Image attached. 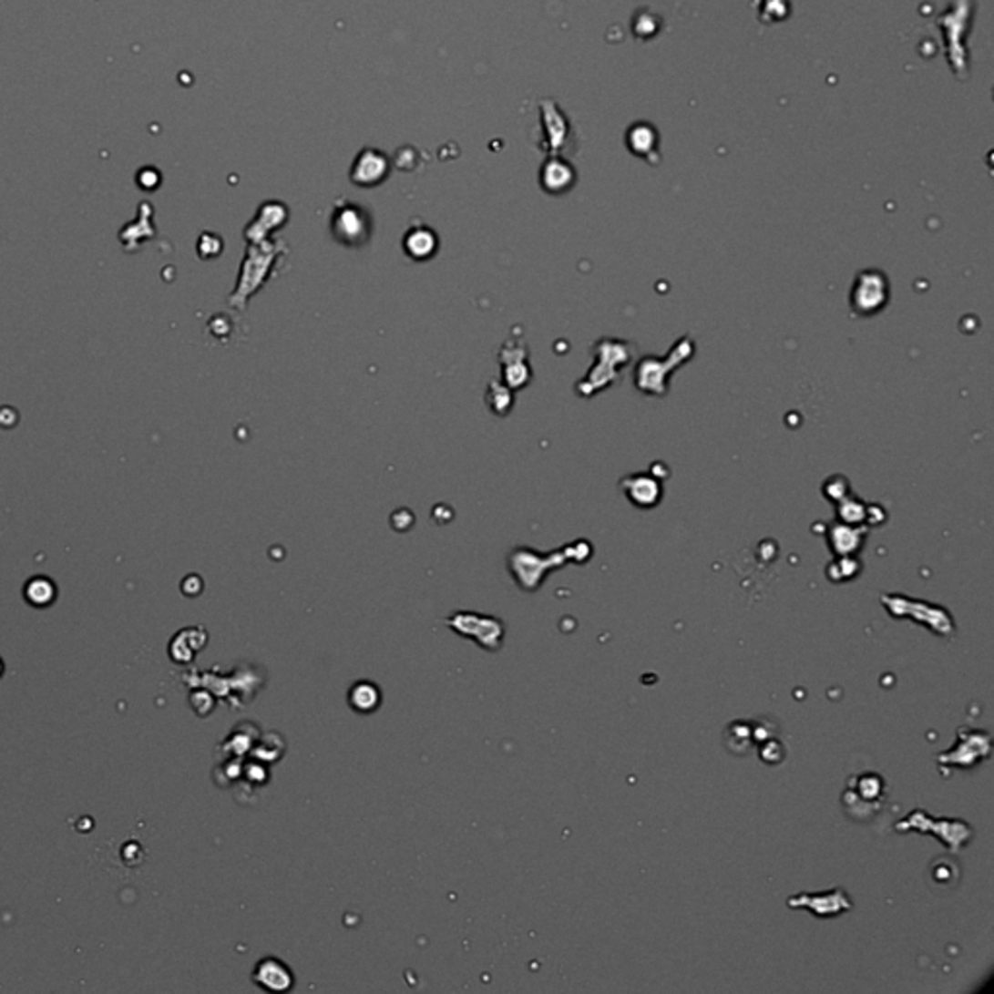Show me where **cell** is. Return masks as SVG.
<instances>
[{
    "label": "cell",
    "mask_w": 994,
    "mask_h": 994,
    "mask_svg": "<svg viewBox=\"0 0 994 994\" xmlns=\"http://www.w3.org/2000/svg\"><path fill=\"white\" fill-rule=\"evenodd\" d=\"M693 354H695L693 338L681 336L666 358H652V355H645V358L637 362L635 365V374H633L635 389L647 396H666L672 374L678 367L690 362L693 358Z\"/></svg>",
    "instance_id": "cell-1"
},
{
    "label": "cell",
    "mask_w": 994,
    "mask_h": 994,
    "mask_svg": "<svg viewBox=\"0 0 994 994\" xmlns=\"http://www.w3.org/2000/svg\"><path fill=\"white\" fill-rule=\"evenodd\" d=\"M597 362L589 369V374L577 384V391L581 396L589 398L602 389H608L618 381L620 374L633 362V344L626 340L602 338L595 344Z\"/></svg>",
    "instance_id": "cell-2"
},
{
    "label": "cell",
    "mask_w": 994,
    "mask_h": 994,
    "mask_svg": "<svg viewBox=\"0 0 994 994\" xmlns=\"http://www.w3.org/2000/svg\"><path fill=\"white\" fill-rule=\"evenodd\" d=\"M896 832H921V834H932L938 837L949 853L958 855L961 847L971 841L973 829L968 825V822L961 820H937L930 818L925 810H915L907 818L896 824Z\"/></svg>",
    "instance_id": "cell-3"
},
{
    "label": "cell",
    "mask_w": 994,
    "mask_h": 994,
    "mask_svg": "<svg viewBox=\"0 0 994 994\" xmlns=\"http://www.w3.org/2000/svg\"><path fill=\"white\" fill-rule=\"evenodd\" d=\"M882 602L886 610L894 618H911L917 624L927 626L930 631L938 633L940 637L954 635V620L938 604L913 600L901 595H884Z\"/></svg>",
    "instance_id": "cell-4"
},
{
    "label": "cell",
    "mask_w": 994,
    "mask_h": 994,
    "mask_svg": "<svg viewBox=\"0 0 994 994\" xmlns=\"http://www.w3.org/2000/svg\"><path fill=\"white\" fill-rule=\"evenodd\" d=\"M851 309L858 317L878 315L889 302V280L882 271L858 272L851 290Z\"/></svg>",
    "instance_id": "cell-5"
},
{
    "label": "cell",
    "mask_w": 994,
    "mask_h": 994,
    "mask_svg": "<svg viewBox=\"0 0 994 994\" xmlns=\"http://www.w3.org/2000/svg\"><path fill=\"white\" fill-rule=\"evenodd\" d=\"M990 755V734L983 731H971V729H959L958 731V742L954 748H949L937 755V762L940 765L948 767H963L969 769L977 763H981Z\"/></svg>",
    "instance_id": "cell-6"
},
{
    "label": "cell",
    "mask_w": 994,
    "mask_h": 994,
    "mask_svg": "<svg viewBox=\"0 0 994 994\" xmlns=\"http://www.w3.org/2000/svg\"><path fill=\"white\" fill-rule=\"evenodd\" d=\"M789 907L806 909L818 918H832L853 909L851 897L835 887L824 894H798L789 899Z\"/></svg>",
    "instance_id": "cell-7"
},
{
    "label": "cell",
    "mask_w": 994,
    "mask_h": 994,
    "mask_svg": "<svg viewBox=\"0 0 994 994\" xmlns=\"http://www.w3.org/2000/svg\"><path fill=\"white\" fill-rule=\"evenodd\" d=\"M620 486L624 487V492L633 506L641 509L657 507V503L662 497L661 482L657 480L655 474H649V472L630 474V477H626L620 482Z\"/></svg>",
    "instance_id": "cell-8"
},
{
    "label": "cell",
    "mask_w": 994,
    "mask_h": 994,
    "mask_svg": "<svg viewBox=\"0 0 994 994\" xmlns=\"http://www.w3.org/2000/svg\"><path fill=\"white\" fill-rule=\"evenodd\" d=\"M971 3H968V0H958L956 5V14L952 16V14H944V16L940 18V24L944 27V36H946V43L949 46V61H952L954 68L959 65V67H966L968 63V56H966V51H963L961 47V39H959V29H966V20L971 16Z\"/></svg>",
    "instance_id": "cell-9"
},
{
    "label": "cell",
    "mask_w": 994,
    "mask_h": 994,
    "mask_svg": "<svg viewBox=\"0 0 994 994\" xmlns=\"http://www.w3.org/2000/svg\"><path fill=\"white\" fill-rule=\"evenodd\" d=\"M253 983L269 992H284L293 987V973L278 958H264L253 971Z\"/></svg>",
    "instance_id": "cell-10"
},
{
    "label": "cell",
    "mask_w": 994,
    "mask_h": 994,
    "mask_svg": "<svg viewBox=\"0 0 994 994\" xmlns=\"http://www.w3.org/2000/svg\"><path fill=\"white\" fill-rule=\"evenodd\" d=\"M333 231L343 243H362L367 237L365 214L360 209H355V206L340 209L333 220Z\"/></svg>",
    "instance_id": "cell-11"
},
{
    "label": "cell",
    "mask_w": 994,
    "mask_h": 994,
    "mask_svg": "<svg viewBox=\"0 0 994 994\" xmlns=\"http://www.w3.org/2000/svg\"><path fill=\"white\" fill-rule=\"evenodd\" d=\"M389 173V163L377 150H364L358 159L354 161L352 181L362 187H374L383 181Z\"/></svg>",
    "instance_id": "cell-12"
},
{
    "label": "cell",
    "mask_w": 994,
    "mask_h": 994,
    "mask_svg": "<svg viewBox=\"0 0 994 994\" xmlns=\"http://www.w3.org/2000/svg\"><path fill=\"white\" fill-rule=\"evenodd\" d=\"M866 537V528L860 525L837 523L827 532V542L835 556H855Z\"/></svg>",
    "instance_id": "cell-13"
},
{
    "label": "cell",
    "mask_w": 994,
    "mask_h": 994,
    "mask_svg": "<svg viewBox=\"0 0 994 994\" xmlns=\"http://www.w3.org/2000/svg\"><path fill=\"white\" fill-rule=\"evenodd\" d=\"M540 181H542V187H544L548 192H554V195H559V192L571 189V185H573V181H575V171H573V168L569 166L568 161H563V159H548V161L544 163V168H542Z\"/></svg>",
    "instance_id": "cell-14"
},
{
    "label": "cell",
    "mask_w": 994,
    "mask_h": 994,
    "mask_svg": "<svg viewBox=\"0 0 994 994\" xmlns=\"http://www.w3.org/2000/svg\"><path fill=\"white\" fill-rule=\"evenodd\" d=\"M853 786L855 789L847 791L845 794L855 798V808H858L860 804H866L872 808L878 806V800L884 796V791H886L884 779L876 774L860 775L858 779L853 781Z\"/></svg>",
    "instance_id": "cell-15"
},
{
    "label": "cell",
    "mask_w": 994,
    "mask_h": 994,
    "mask_svg": "<svg viewBox=\"0 0 994 994\" xmlns=\"http://www.w3.org/2000/svg\"><path fill=\"white\" fill-rule=\"evenodd\" d=\"M381 690L374 684V681H355V684L348 692V703L355 711V713L369 715L381 705Z\"/></svg>",
    "instance_id": "cell-16"
},
{
    "label": "cell",
    "mask_w": 994,
    "mask_h": 994,
    "mask_svg": "<svg viewBox=\"0 0 994 994\" xmlns=\"http://www.w3.org/2000/svg\"><path fill=\"white\" fill-rule=\"evenodd\" d=\"M628 148L640 158L657 156V130L647 123H635L628 130Z\"/></svg>",
    "instance_id": "cell-17"
},
{
    "label": "cell",
    "mask_w": 994,
    "mask_h": 994,
    "mask_svg": "<svg viewBox=\"0 0 994 994\" xmlns=\"http://www.w3.org/2000/svg\"><path fill=\"white\" fill-rule=\"evenodd\" d=\"M24 599L36 608H47L56 600V585L46 575L32 577L24 587Z\"/></svg>",
    "instance_id": "cell-18"
},
{
    "label": "cell",
    "mask_w": 994,
    "mask_h": 994,
    "mask_svg": "<svg viewBox=\"0 0 994 994\" xmlns=\"http://www.w3.org/2000/svg\"><path fill=\"white\" fill-rule=\"evenodd\" d=\"M405 247H406V253L414 259H429L434 255V251L437 247V240L432 230L427 228H418V230H412L406 240H405Z\"/></svg>",
    "instance_id": "cell-19"
},
{
    "label": "cell",
    "mask_w": 994,
    "mask_h": 994,
    "mask_svg": "<svg viewBox=\"0 0 994 994\" xmlns=\"http://www.w3.org/2000/svg\"><path fill=\"white\" fill-rule=\"evenodd\" d=\"M868 509H870L868 503L860 501L856 496L849 494L847 497H843V499L837 503L839 523L863 525V523L866 521V518H868Z\"/></svg>",
    "instance_id": "cell-20"
},
{
    "label": "cell",
    "mask_w": 994,
    "mask_h": 994,
    "mask_svg": "<svg viewBox=\"0 0 994 994\" xmlns=\"http://www.w3.org/2000/svg\"><path fill=\"white\" fill-rule=\"evenodd\" d=\"M858 571H860V563L853 556H841L834 563H829L827 575L835 583L837 581L845 583V581H851L853 577H856Z\"/></svg>",
    "instance_id": "cell-21"
},
{
    "label": "cell",
    "mask_w": 994,
    "mask_h": 994,
    "mask_svg": "<svg viewBox=\"0 0 994 994\" xmlns=\"http://www.w3.org/2000/svg\"><path fill=\"white\" fill-rule=\"evenodd\" d=\"M851 494V486H849V480L841 477V474H837V477H832L825 484H824V496L834 501V503H839L843 497H847Z\"/></svg>",
    "instance_id": "cell-22"
},
{
    "label": "cell",
    "mask_w": 994,
    "mask_h": 994,
    "mask_svg": "<svg viewBox=\"0 0 994 994\" xmlns=\"http://www.w3.org/2000/svg\"><path fill=\"white\" fill-rule=\"evenodd\" d=\"M3 672H5V662L3 659H0V676H3Z\"/></svg>",
    "instance_id": "cell-23"
}]
</instances>
